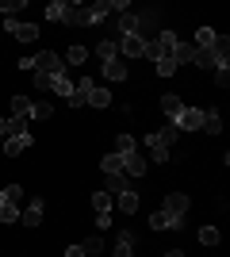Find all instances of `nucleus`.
<instances>
[{"instance_id": "1", "label": "nucleus", "mask_w": 230, "mask_h": 257, "mask_svg": "<svg viewBox=\"0 0 230 257\" xmlns=\"http://www.w3.org/2000/svg\"><path fill=\"white\" fill-rule=\"evenodd\" d=\"M180 43L176 39V31H161L153 35V39H146V58H153V62H161V58H173V46Z\"/></svg>"}, {"instance_id": "2", "label": "nucleus", "mask_w": 230, "mask_h": 257, "mask_svg": "<svg viewBox=\"0 0 230 257\" xmlns=\"http://www.w3.org/2000/svg\"><path fill=\"white\" fill-rule=\"evenodd\" d=\"M35 69H39V73H46V77H62V73H66V62H62L54 50H39Z\"/></svg>"}, {"instance_id": "3", "label": "nucleus", "mask_w": 230, "mask_h": 257, "mask_svg": "<svg viewBox=\"0 0 230 257\" xmlns=\"http://www.w3.org/2000/svg\"><path fill=\"white\" fill-rule=\"evenodd\" d=\"M119 46V58L127 62V58H146V39H138V35H127L123 43H115Z\"/></svg>"}, {"instance_id": "4", "label": "nucleus", "mask_w": 230, "mask_h": 257, "mask_svg": "<svg viewBox=\"0 0 230 257\" xmlns=\"http://www.w3.org/2000/svg\"><path fill=\"white\" fill-rule=\"evenodd\" d=\"M4 27H8V35H12V39H20V43H31V39H39V27H35V23L4 20Z\"/></svg>"}, {"instance_id": "5", "label": "nucleus", "mask_w": 230, "mask_h": 257, "mask_svg": "<svg viewBox=\"0 0 230 257\" xmlns=\"http://www.w3.org/2000/svg\"><path fill=\"white\" fill-rule=\"evenodd\" d=\"M199 127H203V111L199 107H184L176 115V131H199Z\"/></svg>"}, {"instance_id": "6", "label": "nucleus", "mask_w": 230, "mask_h": 257, "mask_svg": "<svg viewBox=\"0 0 230 257\" xmlns=\"http://www.w3.org/2000/svg\"><path fill=\"white\" fill-rule=\"evenodd\" d=\"M92 88H96V81H92V77H81V81L73 85V96H69V107H81V104H88Z\"/></svg>"}, {"instance_id": "7", "label": "nucleus", "mask_w": 230, "mask_h": 257, "mask_svg": "<svg viewBox=\"0 0 230 257\" xmlns=\"http://www.w3.org/2000/svg\"><path fill=\"white\" fill-rule=\"evenodd\" d=\"M161 211H165V215H173V219H184V211H188V196H180V192L165 196V200H161Z\"/></svg>"}, {"instance_id": "8", "label": "nucleus", "mask_w": 230, "mask_h": 257, "mask_svg": "<svg viewBox=\"0 0 230 257\" xmlns=\"http://www.w3.org/2000/svg\"><path fill=\"white\" fill-rule=\"evenodd\" d=\"M62 23H73V27H85V23H92V16H88V4H66V20Z\"/></svg>"}, {"instance_id": "9", "label": "nucleus", "mask_w": 230, "mask_h": 257, "mask_svg": "<svg viewBox=\"0 0 230 257\" xmlns=\"http://www.w3.org/2000/svg\"><path fill=\"white\" fill-rule=\"evenodd\" d=\"M150 226H153V230H180V226H184V219H173V215H165L161 207H157V211L150 215Z\"/></svg>"}, {"instance_id": "10", "label": "nucleus", "mask_w": 230, "mask_h": 257, "mask_svg": "<svg viewBox=\"0 0 230 257\" xmlns=\"http://www.w3.org/2000/svg\"><path fill=\"white\" fill-rule=\"evenodd\" d=\"M43 211H46L43 200H31V204L20 211V223H23V226H39V223H43Z\"/></svg>"}, {"instance_id": "11", "label": "nucleus", "mask_w": 230, "mask_h": 257, "mask_svg": "<svg viewBox=\"0 0 230 257\" xmlns=\"http://www.w3.org/2000/svg\"><path fill=\"white\" fill-rule=\"evenodd\" d=\"M146 169H150V161H146L142 154H127V158H123V173H131V177H142Z\"/></svg>"}, {"instance_id": "12", "label": "nucleus", "mask_w": 230, "mask_h": 257, "mask_svg": "<svg viewBox=\"0 0 230 257\" xmlns=\"http://www.w3.org/2000/svg\"><path fill=\"white\" fill-rule=\"evenodd\" d=\"M161 111H165V115H169V119L176 123V115L184 111V100L176 96V92H169V96H161Z\"/></svg>"}, {"instance_id": "13", "label": "nucleus", "mask_w": 230, "mask_h": 257, "mask_svg": "<svg viewBox=\"0 0 230 257\" xmlns=\"http://www.w3.org/2000/svg\"><path fill=\"white\" fill-rule=\"evenodd\" d=\"M115 207H119L123 215H134V211H138V192H131V188L119 192V196H115Z\"/></svg>"}, {"instance_id": "14", "label": "nucleus", "mask_w": 230, "mask_h": 257, "mask_svg": "<svg viewBox=\"0 0 230 257\" xmlns=\"http://www.w3.org/2000/svg\"><path fill=\"white\" fill-rule=\"evenodd\" d=\"M31 135H20V139H4V154H8V158H16V154H23L27 150V146H31Z\"/></svg>"}, {"instance_id": "15", "label": "nucleus", "mask_w": 230, "mask_h": 257, "mask_svg": "<svg viewBox=\"0 0 230 257\" xmlns=\"http://www.w3.org/2000/svg\"><path fill=\"white\" fill-rule=\"evenodd\" d=\"M146 146H150V158L153 161H169V146H165L157 135H146Z\"/></svg>"}, {"instance_id": "16", "label": "nucleus", "mask_w": 230, "mask_h": 257, "mask_svg": "<svg viewBox=\"0 0 230 257\" xmlns=\"http://www.w3.org/2000/svg\"><path fill=\"white\" fill-rule=\"evenodd\" d=\"M104 73H108V81H123V77H127V62H123V58H111V62H104Z\"/></svg>"}, {"instance_id": "17", "label": "nucleus", "mask_w": 230, "mask_h": 257, "mask_svg": "<svg viewBox=\"0 0 230 257\" xmlns=\"http://www.w3.org/2000/svg\"><path fill=\"white\" fill-rule=\"evenodd\" d=\"M153 23H157V12H153V8L138 12V39H146V35L153 31Z\"/></svg>"}, {"instance_id": "18", "label": "nucleus", "mask_w": 230, "mask_h": 257, "mask_svg": "<svg viewBox=\"0 0 230 257\" xmlns=\"http://www.w3.org/2000/svg\"><path fill=\"white\" fill-rule=\"evenodd\" d=\"M100 169H104V177L123 173V158H119V154H104V158H100Z\"/></svg>"}, {"instance_id": "19", "label": "nucleus", "mask_w": 230, "mask_h": 257, "mask_svg": "<svg viewBox=\"0 0 230 257\" xmlns=\"http://www.w3.org/2000/svg\"><path fill=\"white\" fill-rule=\"evenodd\" d=\"M119 31H123V39H127V35H138V12H123Z\"/></svg>"}, {"instance_id": "20", "label": "nucleus", "mask_w": 230, "mask_h": 257, "mask_svg": "<svg viewBox=\"0 0 230 257\" xmlns=\"http://www.w3.org/2000/svg\"><path fill=\"white\" fill-rule=\"evenodd\" d=\"M31 115V100L27 96H12V119H27Z\"/></svg>"}, {"instance_id": "21", "label": "nucleus", "mask_w": 230, "mask_h": 257, "mask_svg": "<svg viewBox=\"0 0 230 257\" xmlns=\"http://www.w3.org/2000/svg\"><path fill=\"white\" fill-rule=\"evenodd\" d=\"M215 39H219V35L211 31V27H199V31H196V43H192V46H199V50H211V46H215Z\"/></svg>"}, {"instance_id": "22", "label": "nucleus", "mask_w": 230, "mask_h": 257, "mask_svg": "<svg viewBox=\"0 0 230 257\" xmlns=\"http://www.w3.org/2000/svg\"><path fill=\"white\" fill-rule=\"evenodd\" d=\"M203 131H207V135H222V115L219 111H203Z\"/></svg>"}, {"instance_id": "23", "label": "nucleus", "mask_w": 230, "mask_h": 257, "mask_svg": "<svg viewBox=\"0 0 230 257\" xmlns=\"http://www.w3.org/2000/svg\"><path fill=\"white\" fill-rule=\"evenodd\" d=\"M50 92H58V96H73V85H69V77L62 73V77H54V81H50Z\"/></svg>"}, {"instance_id": "24", "label": "nucleus", "mask_w": 230, "mask_h": 257, "mask_svg": "<svg viewBox=\"0 0 230 257\" xmlns=\"http://www.w3.org/2000/svg\"><path fill=\"white\" fill-rule=\"evenodd\" d=\"M104 192H108V196L127 192V177H123V173H111V177H108V188H104Z\"/></svg>"}, {"instance_id": "25", "label": "nucleus", "mask_w": 230, "mask_h": 257, "mask_svg": "<svg viewBox=\"0 0 230 257\" xmlns=\"http://www.w3.org/2000/svg\"><path fill=\"white\" fill-rule=\"evenodd\" d=\"M192 50H196V46H192V43H176V46H173V62H176V65L192 62Z\"/></svg>"}, {"instance_id": "26", "label": "nucleus", "mask_w": 230, "mask_h": 257, "mask_svg": "<svg viewBox=\"0 0 230 257\" xmlns=\"http://www.w3.org/2000/svg\"><path fill=\"white\" fill-rule=\"evenodd\" d=\"M192 65H203V69H215V54H211V50H199V46H196V50H192Z\"/></svg>"}, {"instance_id": "27", "label": "nucleus", "mask_w": 230, "mask_h": 257, "mask_svg": "<svg viewBox=\"0 0 230 257\" xmlns=\"http://www.w3.org/2000/svg\"><path fill=\"white\" fill-rule=\"evenodd\" d=\"M134 253V238L127 234V230H123L119 234V242H115V257H131Z\"/></svg>"}, {"instance_id": "28", "label": "nucleus", "mask_w": 230, "mask_h": 257, "mask_svg": "<svg viewBox=\"0 0 230 257\" xmlns=\"http://www.w3.org/2000/svg\"><path fill=\"white\" fill-rule=\"evenodd\" d=\"M88 104H92V107H108L111 104V92H108V88H92V96H88Z\"/></svg>"}, {"instance_id": "29", "label": "nucleus", "mask_w": 230, "mask_h": 257, "mask_svg": "<svg viewBox=\"0 0 230 257\" xmlns=\"http://www.w3.org/2000/svg\"><path fill=\"white\" fill-rule=\"evenodd\" d=\"M157 139H161V142H165V146H173V142H176V139H180V131H176V123H165V127H161V131H157Z\"/></svg>"}, {"instance_id": "30", "label": "nucleus", "mask_w": 230, "mask_h": 257, "mask_svg": "<svg viewBox=\"0 0 230 257\" xmlns=\"http://www.w3.org/2000/svg\"><path fill=\"white\" fill-rule=\"evenodd\" d=\"M115 154H119V158L134 154V139H131V135H119V139H115Z\"/></svg>"}, {"instance_id": "31", "label": "nucleus", "mask_w": 230, "mask_h": 257, "mask_svg": "<svg viewBox=\"0 0 230 257\" xmlns=\"http://www.w3.org/2000/svg\"><path fill=\"white\" fill-rule=\"evenodd\" d=\"M0 223H20V211H16V204H0Z\"/></svg>"}, {"instance_id": "32", "label": "nucleus", "mask_w": 230, "mask_h": 257, "mask_svg": "<svg viewBox=\"0 0 230 257\" xmlns=\"http://www.w3.org/2000/svg\"><path fill=\"white\" fill-rule=\"evenodd\" d=\"M96 54H100V62H111V58H119V46L115 43H100Z\"/></svg>"}, {"instance_id": "33", "label": "nucleus", "mask_w": 230, "mask_h": 257, "mask_svg": "<svg viewBox=\"0 0 230 257\" xmlns=\"http://www.w3.org/2000/svg\"><path fill=\"white\" fill-rule=\"evenodd\" d=\"M85 58H88V50H85V46H69V54L62 58V62H69V65H81Z\"/></svg>"}, {"instance_id": "34", "label": "nucleus", "mask_w": 230, "mask_h": 257, "mask_svg": "<svg viewBox=\"0 0 230 257\" xmlns=\"http://www.w3.org/2000/svg\"><path fill=\"white\" fill-rule=\"evenodd\" d=\"M81 249H85V257L100 253V249H104V238H100V234H92V238H88V242H81Z\"/></svg>"}, {"instance_id": "35", "label": "nucleus", "mask_w": 230, "mask_h": 257, "mask_svg": "<svg viewBox=\"0 0 230 257\" xmlns=\"http://www.w3.org/2000/svg\"><path fill=\"white\" fill-rule=\"evenodd\" d=\"M8 139H20V135H27V123L23 119H8V131H4Z\"/></svg>"}, {"instance_id": "36", "label": "nucleus", "mask_w": 230, "mask_h": 257, "mask_svg": "<svg viewBox=\"0 0 230 257\" xmlns=\"http://www.w3.org/2000/svg\"><path fill=\"white\" fill-rule=\"evenodd\" d=\"M50 115H54V107H50V104H43V100L31 104V119H50Z\"/></svg>"}, {"instance_id": "37", "label": "nucleus", "mask_w": 230, "mask_h": 257, "mask_svg": "<svg viewBox=\"0 0 230 257\" xmlns=\"http://www.w3.org/2000/svg\"><path fill=\"white\" fill-rule=\"evenodd\" d=\"M199 242H203V246H219V230H215V226H203V230H199Z\"/></svg>"}, {"instance_id": "38", "label": "nucleus", "mask_w": 230, "mask_h": 257, "mask_svg": "<svg viewBox=\"0 0 230 257\" xmlns=\"http://www.w3.org/2000/svg\"><path fill=\"white\" fill-rule=\"evenodd\" d=\"M92 207H96V215L100 211H111V196L108 192H96V196H92Z\"/></svg>"}, {"instance_id": "39", "label": "nucleus", "mask_w": 230, "mask_h": 257, "mask_svg": "<svg viewBox=\"0 0 230 257\" xmlns=\"http://www.w3.org/2000/svg\"><path fill=\"white\" fill-rule=\"evenodd\" d=\"M46 20H66V4H62V0H54V4H50V8H46Z\"/></svg>"}, {"instance_id": "40", "label": "nucleus", "mask_w": 230, "mask_h": 257, "mask_svg": "<svg viewBox=\"0 0 230 257\" xmlns=\"http://www.w3.org/2000/svg\"><path fill=\"white\" fill-rule=\"evenodd\" d=\"M153 65H157V73H161V77H173L176 73V62H173V58H161V62H153Z\"/></svg>"}, {"instance_id": "41", "label": "nucleus", "mask_w": 230, "mask_h": 257, "mask_svg": "<svg viewBox=\"0 0 230 257\" xmlns=\"http://www.w3.org/2000/svg\"><path fill=\"white\" fill-rule=\"evenodd\" d=\"M23 0H0V12H4V20H12V12H20Z\"/></svg>"}, {"instance_id": "42", "label": "nucleus", "mask_w": 230, "mask_h": 257, "mask_svg": "<svg viewBox=\"0 0 230 257\" xmlns=\"http://www.w3.org/2000/svg\"><path fill=\"white\" fill-rule=\"evenodd\" d=\"M50 81H54V77H46V73H35V88H39V92H50Z\"/></svg>"}, {"instance_id": "43", "label": "nucleus", "mask_w": 230, "mask_h": 257, "mask_svg": "<svg viewBox=\"0 0 230 257\" xmlns=\"http://www.w3.org/2000/svg\"><path fill=\"white\" fill-rule=\"evenodd\" d=\"M20 196H23V188H20V184H8V188H4V200H8V204H16Z\"/></svg>"}, {"instance_id": "44", "label": "nucleus", "mask_w": 230, "mask_h": 257, "mask_svg": "<svg viewBox=\"0 0 230 257\" xmlns=\"http://www.w3.org/2000/svg\"><path fill=\"white\" fill-rule=\"evenodd\" d=\"M215 85H219V88L230 85V73H226V69H215Z\"/></svg>"}, {"instance_id": "45", "label": "nucleus", "mask_w": 230, "mask_h": 257, "mask_svg": "<svg viewBox=\"0 0 230 257\" xmlns=\"http://www.w3.org/2000/svg\"><path fill=\"white\" fill-rule=\"evenodd\" d=\"M96 226H100V230H104V226H111V211H100V215H96Z\"/></svg>"}, {"instance_id": "46", "label": "nucleus", "mask_w": 230, "mask_h": 257, "mask_svg": "<svg viewBox=\"0 0 230 257\" xmlns=\"http://www.w3.org/2000/svg\"><path fill=\"white\" fill-rule=\"evenodd\" d=\"M66 257H85V249H81V246H69V249H66Z\"/></svg>"}, {"instance_id": "47", "label": "nucleus", "mask_w": 230, "mask_h": 257, "mask_svg": "<svg viewBox=\"0 0 230 257\" xmlns=\"http://www.w3.org/2000/svg\"><path fill=\"white\" fill-rule=\"evenodd\" d=\"M4 131H8V119H4V115H0V135H4Z\"/></svg>"}, {"instance_id": "48", "label": "nucleus", "mask_w": 230, "mask_h": 257, "mask_svg": "<svg viewBox=\"0 0 230 257\" xmlns=\"http://www.w3.org/2000/svg\"><path fill=\"white\" fill-rule=\"evenodd\" d=\"M165 257H184V253H180V249H169V253H165Z\"/></svg>"}, {"instance_id": "49", "label": "nucleus", "mask_w": 230, "mask_h": 257, "mask_svg": "<svg viewBox=\"0 0 230 257\" xmlns=\"http://www.w3.org/2000/svg\"><path fill=\"white\" fill-rule=\"evenodd\" d=\"M0 204H4V188H0Z\"/></svg>"}]
</instances>
